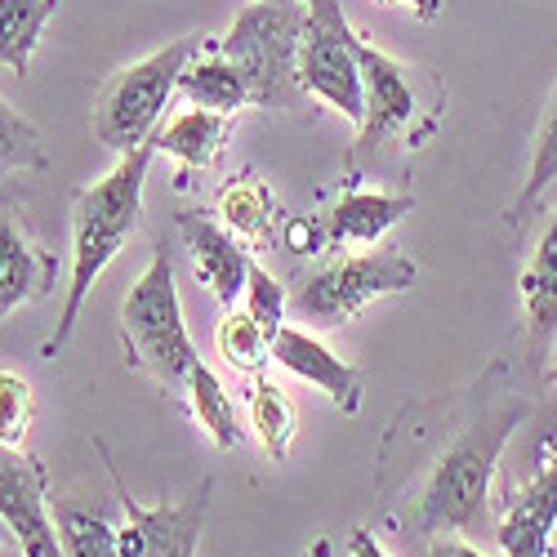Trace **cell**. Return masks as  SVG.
Masks as SVG:
<instances>
[{
	"label": "cell",
	"mask_w": 557,
	"mask_h": 557,
	"mask_svg": "<svg viewBox=\"0 0 557 557\" xmlns=\"http://www.w3.org/2000/svg\"><path fill=\"white\" fill-rule=\"evenodd\" d=\"M531 414L513 366L495 361L446 397L406 406L380 446L384 527L406 535H455L482 522L499 455Z\"/></svg>",
	"instance_id": "6da1fadb"
},
{
	"label": "cell",
	"mask_w": 557,
	"mask_h": 557,
	"mask_svg": "<svg viewBox=\"0 0 557 557\" xmlns=\"http://www.w3.org/2000/svg\"><path fill=\"white\" fill-rule=\"evenodd\" d=\"M152 157H157V138L125 152L112 165V174H103L99 183H89L85 193H76V201H72V282H67V304L59 317V331L45 339V357H59L72 344L89 290H95L103 268L138 232V219H144V183H148Z\"/></svg>",
	"instance_id": "7a4b0ae2"
},
{
	"label": "cell",
	"mask_w": 557,
	"mask_h": 557,
	"mask_svg": "<svg viewBox=\"0 0 557 557\" xmlns=\"http://www.w3.org/2000/svg\"><path fill=\"white\" fill-rule=\"evenodd\" d=\"M121 339L129 348V361L138 370H148L165 393L188 388V375L197 370L201 357L188 335V321H183L174 259H170L165 242H157L152 263L138 272V282L129 286V295L121 304Z\"/></svg>",
	"instance_id": "3957f363"
},
{
	"label": "cell",
	"mask_w": 557,
	"mask_h": 557,
	"mask_svg": "<svg viewBox=\"0 0 557 557\" xmlns=\"http://www.w3.org/2000/svg\"><path fill=\"white\" fill-rule=\"evenodd\" d=\"M357 67L366 89V112L357 121V152H375L384 144L420 148L442 121V85L424 72L410 67L380 45H370L357 32Z\"/></svg>",
	"instance_id": "277c9868"
},
{
	"label": "cell",
	"mask_w": 557,
	"mask_h": 557,
	"mask_svg": "<svg viewBox=\"0 0 557 557\" xmlns=\"http://www.w3.org/2000/svg\"><path fill=\"white\" fill-rule=\"evenodd\" d=\"M304 0H250L214 40V50L237 63L250 81V108H290L299 89V40H304Z\"/></svg>",
	"instance_id": "5b68a950"
},
{
	"label": "cell",
	"mask_w": 557,
	"mask_h": 557,
	"mask_svg": "<svg viewBox=\"0 0 557 557\" xmlns=\"http://www.w3.org/2000/svg\"><path fill=\"white\" fill-rule=\"evenodd\" d=\"M206 50V36H183L170 40L165 50L121 67L116 76L103 81L95 99V138L112 152H134L157 134V121L165 103L178 95V76L197 54Z\"/></svg>",
	"instance_id": "8992f818"
},
{
	"label": "cell",
	"mask_w": 557,
	"mask_h": 557,
	"mask_svg": "<svg viewBox=\"0 0 557 557\" xmlns=\"http://www.w3.org/2000/svg\"><path fill=\"white\" fill-rule=\"evenodd\" d=\"M420 282V268L401 250H366V255H344L326 268L308 272L299 286H290V317L308 321L317 331H331L352 321L361 308L375 299L401 295Z\"/></svg>",
	"instance_id": "52a82bcc"
},
{
	"label": "cell",
	"mask_w": 557,
	"mask_h": 557,
	"mask_svg": "<svg viewBox=\"0 0 557 557\" xmlns=\"http://www.w3.org/2000/svg\"><path fill=\"white\" fill-rule=\"evenodd\" d=\"M304 40H299V89L321 99L348 121H361L366 89L357 67V32L339 0H304Z\"/></svg>",
	"instance_id": "ba28073f"
},
{
	"label": "cell",
	"mask_w": 557,
	"mask_h": 557,
	"mask_svg": "<svg viewBox=\"0 0 557 557\" xmlns=\"http://www.w3.org/2000/svg\"><path fill=\"white\" fill-rule=\"evenodd\" d=\"M95 450H103V442H95ZM103 459H108V450H103ZM108 473H112L116 499L125 508V531H121V553L125 557H197V544H201V531H206V513H210V478L183 504L144 508L125 491L112 459H108Z\"/></svg>",
	"instance_id": "9c48e42d"
},
{
	"label": "cell",
	"mask_w": 557,
	"mask_h": 557,
	"mask_svg": "<svg viewBox=\"0 0 557 557\" xmlns=\"http://www.w3.org/2000/svg\"><path fill=\"white\" fill-rule=\"evenodd\" d=\"M0 522L18 540L23 557H63V540L54 527V508L45 495L40 463L0 442Z\"/></svg>",
	"instance_id": "30bf717a"
},
{
	"label": "cell",
	"mask_w": 557,
	"mask_h": 557,
	"mask_svg": "<svg viewBox=\"0 0 557 557\" xmlns=\"http://www.w3.org/2000/svg\"><path fill=\"white\" fill-rule=\"evenodd\" d=\"M178 237L188 246L193 272L197 282L223 304V308H237V299L246 295V272H250V246L242 237L206 214H178Z\"/></svg>",
	"instance_id": "8fae6325"
},
{
	"label": "cell",
	"mask_w": 557,
	"mask_h": 557,
	"mask_svg": "<svg viewBox=\"0 0 557 557\" xmlns=\"http://www.w3.org/2000/svg\"><path fill=\"white\" fill-rule=\"evenodd\" d=\"M272 361L286 366L290 375H299L304 384L321 388L344 414L361 410V388H366L361 370L352 361H344L339 352H331L326 344H321L317 335H308L304 326H290V321H286V326L272 335Z\"/></svg>",
	"instance_id": "7c38bea8"
},
{
	"label": "cell",
	"mask_w": 557,
	"mask_h": 557,
	"mask_svg": "<svg viewBox=\"0 0 557 557\" xmlns=\"http://www.w3.org/2000/svg\"><path fill=\"white\" fill-rule=\"evenodd\" d=\"M553 522H557V446L553 455L540 459L535 478L504 508V518H499L504 557H548Z\"/></svg>",
	"instance_id": "4fadbf2b"
},
{
	"label": "cell",
	"mask_w": 557,
	"mask_h": 557,
	"mask_svg": "<svg viewBox=\"0 0 557 557\" xmlns=\"http://www.w3.org/2000/svg\"><path fill=\"white\" fill-rule=\"evenodd\" d=\"M414 210V197L401 193H344L326 214H317L321 250H348V246H375L384 232H393L406 214Z\"/></svg>",
	"instance_id": "5bb4252c"
},
{
	"label": "cell",
	"mask_w": 557,
	"mask_h": 557,
	"mask_svg": "<svg viewBox=\"0 0 557 557\" xmlns=\"http://www.w3.org/2000/svg\"><path fill=\"white\" fill-rule=\"evenodd\" d=\"M54 276H59V259L50 250L32 246L5 206L0 210V321L14 317L23 304L50 295Z\"/></svg>",
	"instance_id": "9a60e30c"
},
{
	"label": "cell",
	"mask_w": 557,
	"mask_h": 557,
	"mask_svg": "<svg viewBox=\"0 0 557 557\" xmlns=\"http://www.w3.org/2000/svg\"><path fill=\"white\" fill-rule=\"evenodd\" d=\"M522 312H527V339H531V361L548 357L557 339V214L544 227L540 246L531 250L522 268Z\"/></svg>",
	"instance_id": "2e32d148"
},
{
	"label": "cell",
	"mask_w": 557,
	"mask_h": 557,
	"mask_svg": "<svg viewBox=\"0 0 557 557\" xmlns=\"http://www.w3.org/2000/svg\"><path fill=\"white\" fill-rule=\"evenodd\" d=\"M178 99H188L193 108H210V112L232 116L237 108H250V81L237 63H227L214 50V40H206V50L178 76Z\"/></svg>",
	"instance_id": "e0dca14e"
},
{
	"label": "cell",
	"mask_w": 557,
	"mask_h": 557,
	"mask_svg": "<svg viewBox=\"0 0 557 557\" xmlns=\"http://www.w3.org/2000/svg\"><path fill=\"white\" fill-rule=\"evenodd\" d=\"M152 138H157V152L174 157L183 170H210L223 152L227 116L210 112V108H188V112L170 116Z\"/></svg>",
	"instance_id": "ac0fdd59"
},
{
	"label": "cell",
	"mask_w": 557,
	"mask_h": 557,
	"mask_svg": "<svg viewBox=\"0 0 557 557\" xmlns=\"http://www.w3.org/2000/svg\"><path fill=\"white\" fill-rule=\"evenodd\" d=\"M54 14H59V0H0V67L27 76L45 23Z\"/></svg>",
	"instance_id": "d6986e66"
},
{
	"label": "cell",
	"mask_w": 557,
	"mask_h": 557,
	"mask_svg": "<svg viewBox=\"0 0 557 557\" xmlns=\"http://www.w3.org/2000/svg\"><path fill=\"white\" fill-rule=\"evenodd\" d=\"M183 397H188V410L197 429L219 446V450H237L242 446V424H237V401L227 397L223 380L214 375V370L206 361H197V370L188 375V388H183Z\"/></svg>",
	"instance_id": "ffe728a7"
},
{
	"label": "cell",
	"mask_w": 557,
	"mask_h": 557,
	"mask_svg": "<svg viewBox=\"0 0 557 557\" xmlns=\"http://www.w3.org/2000/svg\"><path fill=\"white\" fill-rule=\"evenodd\" d=\"M219 223L232 232V237H242L246 246L268 242V232L276 223V201L268 193V183L259 174L232 178L227 188L219 193Z\"/></svg>",
	"instance_id": "44dd1931"
},
{
	"label": "cell",
	"mask_w": 557,
	"mask_h": 557,
	"mask_svg": "<svg viewBox=\"0 0 557 557\" xmlns=\"http://www.w3.org/2000/svg\"><path fill=\"white\" fill-rule=\"evenodd\" d=\"M250 429H255V437L272 463H282L290 455L299 420H295L290 397L272 380H255V388H250Z\"/></svg>",
	"instance_id": "7402d4cb"
},
{
	"label": "cell",
	"mask_w": 557,
	"mask_h": 557,
	"mask_svg": "<svg viewBox=\"0 0 557 557\" xmlns=\"http://www.w3.org/2000/svg\"><path fill=\"white\" fill-rule=\"evenodd\" d=\"M214 348L232 370H237V375H255V380L272 361V335L246 308H227V317L219 321V331H214Z\"/></svg>",
	"instance_id": "603a6c76"
},
{
	"label": "cell",
	"mask_w": 557,
	"mask_h": 557,
	"mask_svg": "<svg viewBox=\"0 0 557 557\" xmlns=\"http://www.w3.org/2000/svg\"><path fill=\"white\" fill-rule=\"evenodd\" d=\"M54 527L63 540V557H125L121 531L103 513H89V508H76V504H59Z\"/></svg>",
	"instance_id": "cb8c5ba5"
},
{
	"label": "cell",
	"mask_w": 557,
	"mask_h": 557,
	"mask_svg": "<svg viewBox=\"0 0 557 557\" xmlns=\"http://www.w3.org/2000/svg\"><path fill=\"white\" fill-rule=\"evenodd\" d=\"M557 178V85L540 112V125H535V148H531V170H527V183H522V197L513 206V223H527V214L540 206V197L553 188Z\"/></svg>",
	"instance_id": "d4e9b609"
},
{
	"label": "cell",
	"mask_w": 557,
	"mask_h": 557,
	"mask_svg": "<svg viewBox=\"0 0 557 557\" xmlns=\"http://www.w3.org/2000/svg\"><path fill=\"white\" fill-rule=\"evenodd\" d=\"M27 170H45L40 134L5 95H0V178L5 174H27Z\"/></svg>",
	"instance_id": "484cf974"
},
{
	"label": "cell",
	"mask_w": 557,
	"mask_h": 557,
	"mask_svg": "<svg viewBox=\"0 0 557 557\" xmlns=\"http://www.w3.org/2000/svg\"><path fill=\"white\" fill-rule=\"evenodd\" d=\"M242 308L259 321V326L268 331V335H276L286 326V317H290V290L276 282V276L259 263V259H250V272H246V295H242Z\"/></svg>",
	"instance_id": "4316f807"
},
{
	"label": "cell",
	"mask_w": 557,
	"mask_h": 557,
	"mask_svg": "<svg viewBox=\"0 0 557 557\" xmlns=\"http://www.w3.org/2000/svg\"><path fill=\"white\" fill-rule=\"evenodd\" d=\"M32 420H36L32 384L18 375V370H0V442L23 450L27 433H32Z\"/></svg>",
	"instance_id": "83f0119b"
},
{
	"label": "cell",
	"mask_w": 557,
	"mask_h": 557,
	"mask_svg": "<svg viewBox=\"0 0 557 557\" xmlns=\"http://www.w3.org/2000/svg\"><path fill=\"white\" fill-rule=\"evenodd\" d=\"M424 557H486V553L473 548V544H463V540H455V535H433Z\"/></svg>",
	"instance_id": "f1b7e54d"
},
{
	"label": "cell",
	"mask_w": 557,
	"mask_h": 557,
	"mask_svg": "<svg viewBox=\"0 0 557 557\" xmlns=\"http://www.w3.org/2000/svg\"><path fill=\"white\" fill-rule=\"evenodd\" d=\"M348 557H388V553L380 548V540L370 535L366 527H357V531L348 535Z\"/></svg>",
	"instance_id": "f546056e"
},
{
	"label": "cell",
	"mask_w": 557,
	"mask_h": 557,
	"mask_svg": "<svg viewBox=\"0 0 557 557\" xmlns=\"http://www.w3.org/2000/svg\"><path fill=\"white\" fill-rule=\"evenodd\" d=\"M380 5H401V10H410L414 18H424V23H433L442 14V0H380Z\"/></svg>",
	"instance_id": "4dcf8cb0"
},
{
	"label": "cell",
	"mask_w": 557,
	"mask_h": 557,
	"mask_svg": "<svg viewBox=\"0 0 557 557\" xmlns=\"http://www.w3.org/2000/svg\"><path fill=\"white\" fill-rule=\"evenodd\" d=\"M304 557H331V540H317V544H312Z\"/></svg>",
	"instance_id": "1f68e13d"
},
{
	"label": "cell",
	"mask_w": 557,
	"mask_h": 557,
	"mask_svg": "<svg viewBox=\"0 0 557 557\" xmlns=\"http://www.w3.org/2000/svg\"><path fill=\"white\" fill-rule=\"evenodd\" d=\"M548 557H557V522H553V540H548Z\"/></svg>",
	"instance_id": "d6a6232c"
},
{
	"label": "cell",
	"mask_w": 557,
	"mask_h": 557,
	"mask_svg": "<svg viewBox=\"0 0 557 557\" xmlns=\"http://www.w3.org/2000/svg\"><path fill=\"white\" fill-rule=\"evenodd\" d=\"M10 201H14V193H10V188H5V193H0V210H5V206H10Z\"/></svg>",
	"instance_id": "836d02e7"
},
{
	"label": "cell",
	"mask_w": 557,
	"mask_h": 557,
	"mask_svg": "<svg viewBox=\"0 0 557 557\" xmlns=\"http://www.w3.org/2000/svg\"><path fill=\"white\" fill-rule=\"evenodd\" d=\"M548 380H553V384H557V361H553V370H548Z\"/></svg>",
	"instance_id": "e575fe53"
},
{
	"label": "cell",
	"mask_w": 557,
	"mask_h": 557,
	"mask_svg": "<svg viewBox=\"0 0 557 557\" xmlns=\"http://www.w3.org/2000/svg\"><path fill=\"white\" fill-rule=\"evenodd\" d=\"M5 531H10V527H5V522H0V535H5Z\"/></svg>",
	"instance_id": "d590c367"
}]
</instances>
